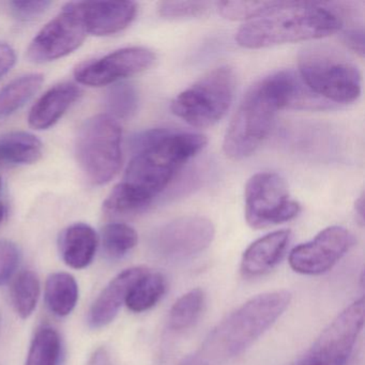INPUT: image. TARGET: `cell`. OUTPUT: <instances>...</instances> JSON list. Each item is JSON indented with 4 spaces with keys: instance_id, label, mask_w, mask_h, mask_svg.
Returning <instances> with one entry per match:
<instances>
[{
    "instance_id": "74e56055",
    "label": "cell",
    "mask_w": 365,
    "mask_h": 365,
    "mask_svg": "<svg viewBox=\"0 0 365 365\" xmlns=\"http://www.w3.org/2000/svg\"><path fill=\"white\" fill-rule=\"evenodd\" d=\"M0 191H1V179H0Z\"/></svg>"
},
{
    "instance_id": "836d02e7",
    "label": "cell",
    "mask_w": 365,
    "mask_h": 365,
    "mask_svg": "<svg viewBox=\"0 0 365 365\" xmlns=\"http://www.w3.org/2000/svg\"><path fill=\"white\" fill-rule=\"evenodd\" d=\"M16 55L14 48L5 42H0V80L16 65Z\"/></svg>"
},
{
    "instance_id": "6da1fadb",
    "label": "cell",
    "mask_w": 365,
    "mask_h": 365,
    "mask_svg": "<svg viewBox=\"0 0 365 365\" xmlns=\"http://www.w3.org/2000/svg\"><path fill=\"white\" fill-rule=\"evenodd\" d=\"M207 143L202 134L170 131L153 146L136 153L123 180L104 202V211L113 217L145 212Z\"/></svg>"
},
{
    "instance_id": "f546056e",
    "label": "cell",
    "mask_w": 365,
    "mask_h": 365,
    "mask_svg": "<svg viewBox=\"0 0 365 365\" xmlns=\"http://www.w3.org/2000/svg\"><path fill=\"white\" fill-rule=\"evenodd\" d=\"M20 262V250L11 241L0 240V285L12 277Z\"/></svg>"
},
{
    "instance_id": "9c48e42d",
    "label": "cell",
    "mask_w": 365,
    "mask_h": 365,
    "mask_svg": "<svg viewBox=\"0 0 365 365\" xmlns=\"http://www.w3.org/2000/svg\"><path fill=\"white\" fill-rule=\"evenodd\" d=\"M364 298L348 305L322 331L299 365H346L364 324Z\"/></svg>"
},
{
    "instance_id": "603a6c76",
    "label": "cell",
    "mask_w": 365,
    "mask_h": 365,
    "mask_svg": "<svg viewBox=\"0 0 365 365\" xmlns=\"http://www.w3.org/2000/svg\"><path fill=\"white\" fill-rule=\"evenodd\" d=\"M40 297V281L34 271L19 273L11 286V301L18 315L29 318L35 311Z\"/></svg>"
},
{
    "instance_id": "d4e9b609",
    "label": "cell",
    "mask_w": 365,
    "mask_h": 365,
    "mask_svg": "<svg viewBox=\"0 0 365 365\" xmlns=\"http://www.w3.org/2000/svg\"><path fill=\"white\" fill-rule=\"evenodd\" d=\"M205 303L204 292L200 288L181 296L170 309L168 326L174 331H183L195 324Z\"/></svg>"
},
{
    "instance_id": "83f0119b",
    "label": "cell",
    "mask_w": 365,
    "mask_h": 365,
    "mask_svg": "<svg viewBox=\"0 0 365 365\" xmlns=\"http://www.w3.org/2000/svg\"><path fill=\"white\" fill-rule=\"evenodd\" d=\"M279 1H219L217 11L232 21L256 20L272 10Z\"/></svg>"
},
{
    "instance_id": "7402d4cb",
    "label": "cell",
    "mask_w": 365,
    "mask_h": 365,
    "mask_svg": "<svg viewBox=\"0 0 365 365\" xmlns=\"http://www.w3.org/2000/svg\"><path fill=\"white\" fill-rule=\"evenodd\" d=\"M165 277L149 271L130 290L125 305L134 313H143L155 307L165 294Z\"/></svg>"
},
{
    "instance_id": "7c38bea8",
    "label": "cell",
    "mask_w": 365,
    "mask_h": 365,
    "mask_svg": "<svg viewBox=\"0 0 365 365\" xmlns=\"http://www.w3.org/2000/svg\"><path fill=\"white\" fill-rule=\"evenodd\" d=\"M155 61L153 51L142 46H132L80 63L74 69V76L78 83L86 86H106L145 71Z\"/></svg>"
},
{
    "instance_id": "484cf974",
    "label": "cell",
    "mask_w": 365,
    "mask_h": 365,
    "mask_svg": "<svg viewBox=\"0 0 365 365\" xmlns=\"http://www.w3.org/2000/svg\"><path fill=\"white\" fill-rule=\"evenodd\" d=\"M102 247L104 253L112 259H120L134 249L138 235L134 228L125 223H112L102 230Z\"/></svg>"
},
{
    "instance_id": "8992f818",
    "label": "cell",
    "mask_w": 365,
    "mask_h": 365,
    "mask_svg": "<svg viewBox=\"0 0 365 365\" xmlns=\"http://www.w3.org/2000/svg\"><path fill=\"white\" fill-rule=\"evenodd\" d=\"M120 125L108 114L87 119L78 131L76 153L86 178L103 185L115 178L123 164Z\"/></svg>"
},
{
    "instance_id": "8d00e7d4",
    "label": "cell",
    "mask_w": 365,
    "mask_h": 365,
    "mask_svg": "<svg viewBox=\"0 0 365 365\" xmlns=\"http://www.w3.org/2000/svg\"><path fill=\"white\" fill-rule=\"evenodd\" d=\"M4 215H5V209H4L3 204H0V222L3 220Z\"/></svg>"
},
{
    "instance_id": "5b68a950",
    "label": "cell",
    "mask_w": 365,
    "mask_h": 365,
    "mask_svg": "<svg viewBox=\"0 0 365 365\" xmlns=\"http://www.w3.org/2000/svg\"><path fill=\"white\" fill-rule=\"evenodd\" d=\"M298 68L304 84L329 103H352L360 97L362 78L358 67L335 48L307 46L299 55Z\"/></svg>"
},
{
    "instance_id": "ffe728a7",
    "label": "cell",
    "mask_w": 365,
    "mask_h": 365,
    "mask_svg": "<svg viewBox=\"0 0 365 365\" xmlns=\"http://www.w3.org/2000/svg\"><path fill=\"white\" fill-rule=\"evenodd\" d=\"M78 300V285L73 275L52 273L46 279V302L53 314L65 317L72 313Z\"/></svg>"
},
{
    "instance_id": "cb8c5ba5",
    "label": "cell",
    "mask_w": 365,
    "mask_h": 365,
    "mask_svg": "<svg viewBox=\"0 0 365 365\" xmlns=\"http://www.w3.org/2000/svg\"><path fill=\"white\" fill-rule=\"evenodd\" d=\"M61 335L51 327L39 329L31 341L25 365H58Z\"/></svg>"
},
{
    "instance_id": "5bb4252c",
    "label": "cell",
    "mask_w": 365,
    "mask_h": 365,
    "mask_svg": "<svg viewBox=\"0 0 365 365\" xmlns=\"http://www.w3.org/2000/svg\"><path fill=\"white\" fill-rule=\"evenodd\" d=\"M87 34L110 36L127 29L138 14L132 1H87L76 3Z\"/></svg>"
},
{
    "instance_id": "e575fe53",
    "label": "cell",
    "mask_w": 365,
    "mask_h": 365,
    "mask_svg": "<svg viewBox=\"0 0 365 365\" xmlns=\"http://www.w3.org/2000/svg\"><path fill=\"white\" fill-rule=\"evenodd\" d=\"M88 365H110V356L104 348H99L93 352Z\"/></svg>"
},
{
    "instance_id": "8fae6325",
    "label": "cell",
    "mask_w": 365,
    "mask_h": 365,
    "mask_svg": "<svg viewBox=\"0 0 365 365\" xmlns=\"http://www.w3.org/2000/svg\"><path fill=\"white\" fill-rule=\"evenodd\" d=\"M215 235V225L210 220L187 215L161 226L153 235V247L165 259H185L204 252Z\"/></svg>"
},
{
    "instance_id": "e0dca14e",
    "label": "cell",
    "mask_w": 365,
    "mask_h": 365,
    "mask_svg": "<svg viewBox=\"0 0 365 365\" xmlns=\"http://www.w3.org/2000/svg\"><path fill=\"white\" fill-rule=\"evenodd\" d=\"M80 96L81 89L72 83L55 85L34 104L29 113V125L36 130L50 129Z\"/></svg>"
},
{
    "instance_id": "9a60e30c",
    "label": "cell",
    "mask_w": 365,
    "mask_h": 365,
    "mask_svg": "<svg viewBox=\"0 0 365 365\" xmlns=\"http://www.w3.org/2000/svg\"><path fill=\"white\" fill-rule=\"evenodd\" d=\"M148 272L146 267H132L114 277L93 302L88 314L89 326L98 329L110 324L125 303L130 290Z\"/></svg>"
},
{
    "instance_id": "52a82bcc",
    "label": "cell",
    "mask_w": 365,
    "mask_h": 365,
    "mask_svg": "<svg viewBox=\"0 0 365 365\" xmlns=\"http://www.w3.org/2000/svg\"><path fill=\"white\" fill-rule=\"evenodd\" d=\"M236 83L234 70L228 66H222L179 93L173 100L170 110L175 116L192 127H212L230 110Z\"/></svg>"
},
{
    "instance_id": "4fadbf2b",
    "label": "cell",
    "mask_w": 365,
    "mask_h": 365,
    "mask_svg": "<svg viewBox=\"0 0 365 365\" xmlns=\"http://www.w3.org/2000/svg\"><path fill=\"white\" fill-rule=\"evenodd\" d=\"M354 245L351 232L341 226L322 230L313 240L298 245L289 254V266L297 273L318 275L330 270Z\"/></svg>"
},
{
    "instance_id": "d6a6232c",
    "label": "cell",
    "mask_w": 365,
    "mask_h": 365,
    "mask_svg": "<svg viewBox=\"0 0 365 365\" xmlns=\"http://www.w3.org/2000/svg\"><path fill=\"white\" fill-rule=\"evenodd\" d=\"M343 41L352 52L359 56H364V31L362 29H354L343 34Z\"/></svg>"
},
{
    "instance_id": "4dcf8cb0",
    "label": "cell",
    "mask_w": 365,
    "mask_h": 365,
    "mask_svg": "<svg viewBox=\"0 0 365 365\" xmlns=\"http://www.w3.org/2000/svg\"><path fill=\"white\" fill-rule=\"evenodd\" d=\"M52 3L48 0H33V1H11L10 10L14 18L21 22H31L46 12Z\"/></svg>"
},
{
    "instance_id": "f1b7e54d",
    "label": "cell",
    "mask_w": 365,
    "mask_h": 365,
    "mask_svg": "<svg viewBox=\"0 0 365 365\" xmlns=\"http://www.w3.org/2000/svg\"><path fill=\"white\" fill-rule=\"evenodd\" d=\"M210 9L206 1H162L158 6L160 16L170 20L193 19L205 16Z\"/></svg>"
},
{
    "instance_id": "2e32d148",
    "label": "cell",
    "mask_w": 365,
    "mask_h": 365,
    "mask_svg": "<svg viewBox=\"0 0 365 365\" xmlns=\"http://www.w3.org/2000/svg\"><path fill=\"white\" fill-rule=\"evenodd\" d=\"M292 239L290 230L270 232L254 241L243 253L241 272L245 277H257L266 274L279 264Z\"/></svg>"
},
{
    "instance_id": "7a4b0ae2",
    "label": "cell",
    "mask_w": 365,
    "mask_h": 365,
    "mask_svg": "<svg viewBox=\"0 0 365 365\" xmlns=\"http://www.w3.org/2000/svg\"><path fill=\"white\" fill-rule=\"evenodd\" d=\"M298 74L283 70L267 76L249 89L228 125L223 149L239 161L253 155L268 138L277 112L292 110Z\"/></svg>"
},
{
    "instance_id": "44dd1931",
    "label": "cell",
    "mask_w": 365,
    "mask_h": 365,
    "mask_svg": "<svg viewBox=\"0 0 365 365\" xmlns=\"http://www.w3.org/2000/svg\"><path fill=\"white\" fill-rule=\"evenodd\" d=\"M41 74H25L6 85L0 91V119H5L20 110L41 88Z\"/></svg>"
},
{
    "instance_id": "ba28073f",
    "label": "cell",
    "mask_w": 365,
    "mask_h": 365,
    "mask_svg": "<svg viewBox=\"0 0 365 365\" xmlns=\"http://www.w3.org/2000/svg\"><path fill=\"white\" fill-rule=\"evenodd\" d=\"M245 220L255 230L292 221L301 210L290 198L284 179L275 173L252 176L245 185Z\"/></svg>"
},
{
    "instance_id": "ac0fdd59",
    "label": "cell",
    "mask_w": 365,
    "mask_h": 365,
    "mask_svg": "<svg viewBox=\"0 0 365 365\" xmlns=\"http://www.w3.org/2000/svg\"><path fill=\"white\" fill-rule=\"evenodd\" d=\"M99 238L91 226L76 223L66 228L59 237V251L67 266L84 269L91 264L97 252Z\"/></svg>"
},
{
    "instance_id": "d590c367",
    "label": "cell",
    "mask_w": 365,
    "mask_h": 365,
    "mask_svg": "<svg viewBox=\"0 0 365 365\" xmlns=\"http://www.w3.org/2000/svg\"><path fill=\"white\" fill-rule=\"evenodd\" d=\"M354 212H356V221L363 226L364 224V195H361L354 204Z\"/></svg>"
},
{
    "instance_id": "30bf717a",
    "label": "cell",
    "mask_w": 365,
    "mask_h": 365,
    "mask_svg": "<svg viewBox=\"0 0 365 365\" xmlns=\"http://www.w3.org/2000/svg\"><path fill=\"white\" fill-rule=\"evenodd\" d=\"M86 36L76 3L67 4L61 14L34 38L27 50V56L36 63L57 61L78 50Z\"/></svg>"
},
{
    "instance_id": "4316f807",
    "label": "cell",
    "mask_w": 365,
    "mask_h": 365,
    "mask_svg": "<svg viewBox=\"0 0 365 365\" xmlns=\"http://www.w3.org/2000/svg\"><path fill=\"white\" fill-rule=\"evenodd\" d=\"M138 93L135 87L125 83L114 85L106 93L104 104L110 116L115 119H128L138 108Z\"/></svg>"
},
{
    "instance_id": "277c9868",
    "label": "cell",
    "mask_w": 365,
    "mask_h": 365,
    "mask_svg": "<svg viewBox=\"0 0 365 365\" xmlns=\"http://www.w3.org/2000/svg\"><path fill=\"white\" fill-rule=\"evenodd\" d=\"M290 300L292 294L287 290L254 297L211 331L202 344L198 360L223 362L242 354L281 317Z\"/></svg>"
},
{
    "instance_id": "1f68e13d",
    "label": "cell",
    "mask_w": 365,
    "mask_h": 365,
    "mask_svg": "<svg viewBox=\"0 0 365 365\" xmlns=\"http://www.w3.org/2000/svg\"><path fill=\"white\" fill-rule=\"evenodd\" d=\"M172 130L168 129H150L146 131L140 132L132 136L130 140V148L134 155L149 148V147L159 142L166 134L170 133Z\"/></svg>"
},
{
    "instance_id": "3957f363",
    "label": "cell",
    "mask_w": 365,
    "mask_h": 365,
    "mask_svg": "<svg viewBox=\"0 0 365 365\" xmlns=\"http://www.w3.org/2000/svg\"><path fill=\"white\" fill-rule=\"evenodd\" d=\"M343 20L328 4L279 1L270 11L239 29L236 41L245 48L322 39L337 33Z\"/></svg>"
},
{
    "instance_id": "d6986e66",
    "label": "cell",
    "mask_w": 365,
    "mask_h": 365,
    "mask_svg": "<svg viewBox=\"0 0 365 365\" xmlns=\"http://www.w3.org/2000/svg\"><path fill=\"white\" fill-rule=\"evenodd\" d=\"M43 155L41 140L29 132L14 131L0 136V161L33 164Z\"/></svg>"
}]
</instances>
